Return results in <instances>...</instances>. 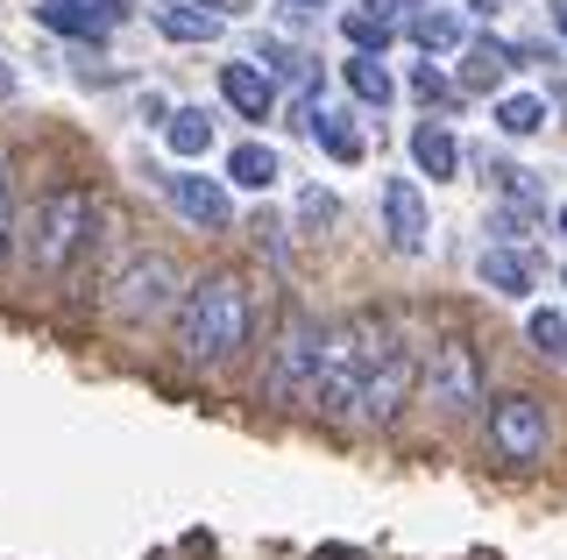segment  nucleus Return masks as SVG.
<instances>
[{
    "instance_id": "nucleus-17",
    "label": "nucleus",
    "mask_w": 567,
    "mask_h": 560,
    "mask_svg": "<svg viewBox=\"0 0 567 560\" xmlns=\"http://www.w3.org/2000/svg\"><path fill=\"white\" fill-rule=\"evenodd\" d=\"M404 37H412L425 58H447V50H461V14L454 8H412Z\"/></svg>"
},
{
    "instance_id": "nucleus-1",
    "label": "nucleus",
    "mask_w": 567,
    "mask_h": 560,
    "mask_svg": "<svg viewBox=\"0 0 567 560\" xmlns=\"http://www.w3.org/2000/svg\"><path fill=\"white\" fill-rule=\"evenodd\" d=\"M248 326H256V299H248V284L235 270L185 277V299L171 312L177 362H192V370H227L248 348Z\"/></svg>"
},
{
    "instance_id": "nucleus-33",
    "label": "nucleus",
    "mask_w": 567,
    "mask_h": 560,
    "mask_svg": "<svg viewBox=\"0 0 567 560\" xmlns=\"http://www.w3.org/2000/svg\"><path fill=\"white\" fill-rule=\"evenodd\" d=\"M468 8H483V14H489V8H496V0H468Z\"/></svg>"
},
{
    "instance_id": "nucleus-35",
    "label": "nucleus",
    "mask_w": 567,
    "mask_h": 560,
    "mask_svg": "<svg viewBox=\"0 0 567 560\" xmlns=\"http://www.w3.org/2000/svg\"><path fill=\"white\" fill-rule=\"evenodd\" d=\"M560 284H567V270H560Z\"/></svg>"
},
{
    "instance_id": "nucleus-20",
    "label": "nucleus",
    "mask_w": 567,
    "mask_h": 560,
    "mask_svg": "<svg viewBox=\"0 0 567 560\" xmlns=\"http://www.w3.org/2000/svg\"><path fill=\"white\" fill-rule=\"evenodd\" d=\"M546 121H554L546 93H504V100H496V128H504V135H518V143H525V135H539Z\"/></svg>"
},
{
    "instance_id": "nucleus-3",
    "label": "nucleus",
    "mask_w": 567,
    "mask_h": 560,
    "mask_svg": "<svg viewBox=\"0 0 567 560\" xmlns=\"http://www.w3.org/2000/svg\"><path fill=\"white\" fill-rule=\"evenodd\" d=\"M398 341L390 326L377 320V312H348L341 326H327V355H319V383L306 405L319 418H348L354 412V391H362V376L383 362V348Z\"/></svg>"
},
{
    "instance_id": "nucleus-10",
    "label": "nucleus",
    "mask_w": 567,
    "mask_h": 560,
    "mask_svg": "<svg viewBox=\"0 0 567 560\" xmlns=\"http://www.w3.org/2000/svg\"><path fill=\"white\" fill-rule=\"evenodd\" d=\"M383 235L398 256H425V241H433V214H425V191L412 178L383 185Z\"/></svg>"
},
{
    "instance_id": "nucleus-21",
    "label": "nucleus",
    "mask_w": 567,
    "mask_h": 560,
    "mask_svg": "<svg viewBox=\"0 0 567 560\" xmlns=\"http://www.w3.org/2000/svg\"><path fill=\"white\" fill-rule=\"evenodd\" d=\"M341 37L354 43V58H383L390 37H398V22H390V14H362V8H348V14H341Z\"/></svg>"
},
{
    "instance_id": "nucleus-19",
    "label": "nucleus",
    "mask_w": 567,
    "mask_h": 560,
    "mask_svg": "<svg viewBox=\"0 0 567 560\" xmlns=\"http://www.w3.org/2000/svg\"><path fill=\"white\" fill-rule=\"evenodd\" d=\"M277 178H284V164H277L270 143H241L227 156V185H241V191H270Z\"/></svg>"
},
{
    "instance_id": "nucleus-24",
    "label": "nucleus",
    "mask_w": 567,
    "mask_h": 560,
    "mask_svg": "<svg viewBox=\"0 0 567 560\" xmlns=\"http://www.w3.org/2000/svg\"><path fill=\"white\" fill-rule=\"evenodd\" d=\"M511 64H518V50L496 43V37H483V43L468 50V85H496V79L511 72Z\"/></svg>"
},
{
    "instance_id": "nucleus-9",
    "label": "nucleus",
    "mask_w": 567,
    "mask_h": 560,
    "mask_svg": "<svg viewBox=\"0 0 567 560\" xmlns=\"http://www.w3.org/2000/svg\"><path fill=\"white\" fill-rule=\"evenodd\" d=\"M164 199L177 206V220L206 227V235H227L235 227V199H227V178H206V170H171Z\"/></svg>"
},
{
    "instance_id": "nucleus-13",
    "label": "nucleus",
    "mask_w": 567,
    "mask_h": 560,
    "mask_svg": "<svg viewBox=\"0 0 567 560\" xmlns=\"http://www.w3.org/2000/svg\"><path fill=\"white\" fill-rule=\"evenodd\" d=\"M412 164H419V178L447 185L454 170H461V143L440 128V121H419V128H412Z\"/></svg>"
},
{
    "instance_id": "nucleus-16",
    "label": "nucleus",
    "mask_w": 567,
    "mask_h": 560,
    "mask_svg": "<svg viewBox=\"0 0 567 560\" xmlns=\"http://www.w3.org/2000/svg\"><path fill=\"white\" fill-rule=\"evenodd\" d=\"M306 128H312V143L319 149H327L333 156V164H362V128H354V121L348 114H333V107H312V121H306Z\"/></svg>"
},
{
    "instance_id": "nucleus-22",
    "label": "nucleus",
    "mask_w": 567,
    "mask_h": 560,
    "mask_svg": "<svg viewBox=\"0 0 567 560\" xmlns=\"http://www.w3.org/2000/svg\"><path fill=\"white\" fill-rule=\"evenodd\" d=\"M341 79H348V93H354V100H369V107H390V93H398V79H390L377 58H348V64H341Z\"/></svg>"
},
{
    "instance_id": "nucleus-30",
    "label": "nucleus",
    "mask_w": 567,
    "mask_h": 560,
    "mask_svg": "<svg viewBox=\"0 0 567 560\" xmlns=\"http://www.w3.org/2000/svg\"><path fill=\"white\" fill-rule=\"evenodd\" d=\"M0 100H14V72H8V64H0Z\"/></svg>"
},
{
    "instance_id": "nucleus-26",
    "label": "nucleus",
    "mask_w": 567,
    "mask_h": 560,
    "mask_svg": "<svg viewBox=\"0 0 567 560\" xmlns=\"http://www.w3.org/2000/svg\"><path fill=\"white\" fill-rule=\"evenodd\" d=\"M14 262V170H8V149H0V270Z\"/></svg>"
},
{
    "instance_id": "nucleus-31",
    "label": "nucleus",
    "mask_w": 567,
    "mask_h": 560,
    "mask_svg": "<svg viewBox=\"0 0 567 560\" xmlns=\"http://www.w3.org/2000/svg\"><path fill=\"white\" fill-rule=\"evenodd\" d=\"M284 8H327V0H284Z\"/></svg>"
},
{
    "instance_id": "nucleus-28",
    "label": "nucleus",
    "mask_w": 567,
    "mask_h": 560,
    "mask_svg": "<svg viewBox=\"0 0 567 560\" xmlns=\"http://www.w3.org/2000/svg\"><path fill=\"white\" fill-rule=\"evenodd\" d=\"M412 93H419V100H454V85H447V72H440V64H419V72H412Z\"/></svg>"
},
{
    "instance_id": "nucleus-34",
    "label": "nucleus",
    "mask_w": 567,
    "mask_h": 560,
    "mask_svg": "<svg viewBox=\"0 0 567 560\" xmlns=\"http://www.w3.org/2000/svg\"><path fill=\"white\" fill-rule=\"evenodd\" d=\"M560 235H567V206H560Z\"/></svg>"
},
{
    "instance_id": "nucleus-5",
    "label": "nucleus",
    "mask_w": 567,
    "mask_h": 560,
    "mask_svg": "<svg viewBox=\"0 0 567 560\" xmlns=\"http://www.w3.org/2000/svg\"><path fill=\"white\" fill-rule=\"evenodd\" d=\"M419 391L433 397L447 418L475 412V405H483V362H475V348L461 334H440L433 348H425V362H419Z\"/></svg>"
},
{
    "instance_id": "nucleus-29",
    "label": "nucleus",
    "mask_w": 567,
    "mask_h": 560,
    "mask_svg": "<svg viewBox=\"0 0 567 560\" xmlns=\"http://www.w3.org/2000/svg\"><path fill=\"white\" fill-rule=\"evenodd\" d=\"M341 206H333V191H306V220H333Z\"/></svg>"
},
{
    "instance_id": "nucleus-11",
    "label": "nucleus",
    "mask_w": 567,
    "mask_h": 560,
    "mask_svg": "<svg viewBox=\"0 0 567 560\" xmlns=\"http://www.w3.org/2000/svg\"><path fill=\"white\" fill-rule=\"evenodd\" d=\"M35 22L50 29V37H71V43H93L114 29V8H100V0H35Z\"/></svg>"
},
{
    "instance_id": "nucleus-4",
    "label": "nucleus",
    "mask_w": 567,
    "mask_h": 560,
    "mask_svg": "<svg viewBox=\"0 0 567 560\" xmlns=\"http://www.w3.org/2000/svg\"><path fill=\"white\" fill-rule=\"evenodd\" d=\"M106 320H121V326H156V320H171L177 299H185V270H177V256L164 249H128L106 270Z\"/></svg>"
},
{
    "instance_id": "nucleus-15",
    "label": "nucleus",
    "mask_w": 567,
    "mask_h": 560,
    "mask_svg": "<svg viewBox=\"0 0 567 560\" xmlns=\"http://www.w3.org/2000/svg\"><path fill=\"white\" fill-rule=\"evenodd\" d=\"M150 22L164 29L171 43H213V37H220V14L192 8V0H156V8H150Z\"/></svg>"
},
{
    "instance_id": "nucleus-32",
    "label": "nucleus",
    "mask_w": 567,
    "mask_h": 560,
    "mask_svg": "<svg viewBox=\"0 0 567 560\" xmlns=\"http://www.w3.org/2000/svg\"><path fill=\"white\" fill-rule=\"evenodd\" d=\"M554 22H560V37H567V8H554Z\"/></svg>"
},
{
    "instance_id": "nucleus-2",
    "label": "nucleus",
    "mask_w": 567,
    "mask_h": 560,
    "mask_svg": "<svg viewBox=\"0 0 567 560\" xmlns=\"http://www.w3.org/2000/svg\"><path fill=\"white\" fill-rule=\"evenodd\" d=\"M93 227H100V199L85 185H50L35 191L29 214H14V249L29 256L35 277H64L71 262L93 249Z\"/></svg>"
},
{
    "instance_id": "nucleus-12",
    "label": "nucleus",
    "mask_w": 567,
    "mask_h": 560,
    "mask_svg": "<svg viewBox=\"0 0 567 560\" xmlns=\"http://www.w3.org/2000/svg\"><path fill=\"white\" fill-rule=\"evenodd\" d=\"M220 100H227L241 121H270V107H277V79L262 72V64H220Z\"/></svg>"
},
{
    "instance_id": "nucleus-7",
    "label": "nucleus",
    "mask_w": 567,
    "mask_h": 560,
    "mask_svg": "<svg viewBox=\"0 0 567 560\" xmlns=\"http://www.w3.org/2000/svg\"><path fill=\"white\" fill-rule=\"evenodd\" d=\"M489 447L504 454V462H546V447H554V418H546V405L532 391H511V397H496L489 405Z\"/></svg>"
},
{
    "instance_id": "nucleus-14",
    "label": "nucleus",
    "mask_w": 567,
    "mask_h": 560,
    "mask_svg": "<svg viewBox=\"0 0 567 560\" xmlns=\"http://www.w3.org/2000/svg\"><path fill=\"white\" fill-rule=\"evenodd\" d=\"M475 277H483L496 299H532V256L525 249H483Z\"/></svg>"
},
{
    "instance_id": "nucleus-27",
    "label": "nucleus",
    "mask_w": 567,
    "mask_h": 560,
    "mask_svg": "<svg viewBox=\"0 0 567 560\" xmlns=\"http://www.w3.org/2000/svg\"><path fill=\"white\" fill-rule=\"evenodd\" d=\"M532 220H539L532 206H489V227H496L504 241H525V227H532Z\"/></svg>"
},
{
    "instance_id": "nucleus-23",
    "label": "nucleus",
    "mask_w": 567,
    "mask_h": 560,
    "mask_svg": "<svg viewBox=\"0 0 567 560\" xmlns=\"http://www.w3.org/2000/svg\"><path fill=\"white\" fill-rule=\"evenodd\" d=\"M489 178H496V191H504V206H532V214H546L539 170H525V164H489Z\"/></svg>"
},
{
    "instance_id": "nucleus-8",
    "label": "nucleus",
    "mask_w": 567,
    "mask_h": 560,
    "mask_svg": "<svg viewBox=\"0 0 567 560\" xmlns=\"http://www.w3.org/2000/svg\"><path fill=\"white\" fill-rule=\"evenodd\" d=\"M412 391H419V355H412L404 341H390L383 362L362 376V391H354V412H348V418H362V426H390V418L412 405Z\"/></svg>"
},
{
    "instance_id": "nucleus-6",
    "label": "nucleus",
    "mask_w": 567,
    "mask_h": 560,
    "mask_svg": "<svg viewBox=\"0 0 567 560\" xmlns=\"http://www.w3.org/2000/svg\"><path fill=\"white\" fill-rule=\"evenodd\" d=\"M319 355H327V326L319 320H284V334L270 348V376H262V391L277 397V405H306L312 383H319Z\"/></svg>"
},
{
    "instance_id": "nucleus-18",
    "label": "nucleus",
    "mask_w": 567,
    "mask_h": 560,
    "mask_svg": "<svg viewBox=\"0 0 567 560\" xmlns=\"http://www.w3.org/2000/svg\"><path fill=\"white\" fill-rule=\"evenodd\" d=\"M164 143H171V156L199 164V156L213 149V121H206V107H171V114H164Z\"/></svg>"
},
{
    "instance_id": "nucleus-25",
    "label": "nucleus",
    "mask_w": 567,
    "mask_h": 560,
    "mask_svg": "<svg viewBox=\"0 0 567 560\" xmlns=\"http://www.w3.org/2000/svg\"><path fill=\"white\" fill-rule=\"evenodd\" d=\"M525 341L539 348L546 362H567V320H560V312H532V320H525Z\"/></svg>"
}]
</instances>
